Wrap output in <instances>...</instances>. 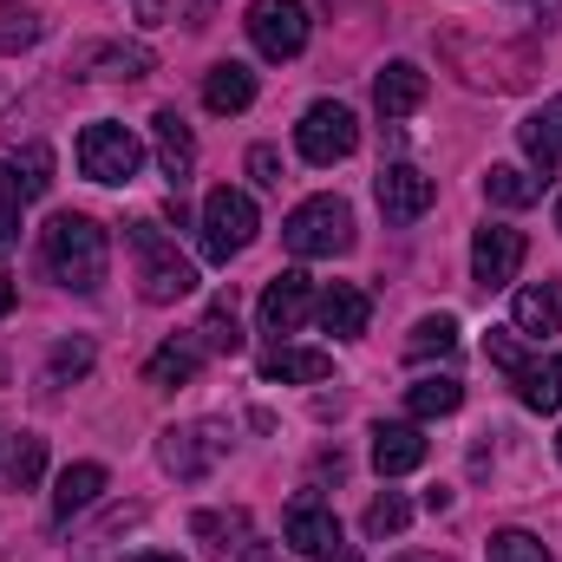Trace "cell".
Segmentation results:
<instances>
[{
	"label": "cell",
	"mask_w": 562,
	"mask_h": 562,
	"mask_svg": "<svg viewBox=\"0 0 562 562\" xmlns=\"http://www.w3.org/2000/svg\"><path fill=\"white\" fill-rule=\"evenodd\" d=\"M425 451H431V445H425L419 425H386V419L373 425V471H380V477H406V471H419Z\"/></svg>",
	"instance_id": "14"
},
{
	"label": "cell",
	"mask_w": 562,
	"mask_h": 562,
	"mask_svg": "<svg viewBox=\"0 0 562 562\" xmlns=\"http://www.w3.org/2000/svg\"><path fill=\"white\" fill-rule=\"evenodd\" d=\"M13 177H20V196H46L53 190V150L46 144H26V157L13 164Z\"/></svg>",
	"instance_id": "33"
},
{
	"label": "cell",
	"mask_w": 562,
	"mask_h": 562,
	"mask_svg": "<svg viewBox=\"0 0 562 562\" xmlns=\"http://www.w3.org/2000/svg\"><path fill=\"white\" fill-rule=\"evenodd\" d=\"M99 491H105V464H92V458H86V464H66V471H59V491H53V517L72 524L79 510L99 504Z\"/></svg>",
	"instance_id": "21"
},
{
	"label": "cell",
	"mask_w": 562,
	"mask_h": 562,
	"mask_svg": "<svg viewBox=\"0 0 562 562\" xmlns=\"http://www.w3.org/2000/svg\"><path fill=\"white\" fill-rule=\"evenodd\" d=\"M196 334H203V347H210V353H243V327H236V301H229V294H216Z\"/></svg>",
	"instance_id": "27"
},
{
	"label": "cell",
	"mask_w": 562,
	"mask_h": 562,
	"mask_svg": "<svg viewBox=\"0 0 562 562\" xmlns=\"http://www.w3.org/2000/svg\"><path fill=\"white\" fill-rule=\"evenodd\" d=\"M321 562H360V550H353V543H340V550H327Z\"/></svg>",
	"instance_id": "39"
},
{
	"label": "cell",
	"mask_w": 562,
	"mask_h": 562,
	"mask_svg": "<svg viewBox=\"0 0 562 562\" xmlns=\"http://www.w3.org/2000/svg\"><path fill=\"white\" fill-rule=\"evenodd\" d=\"M196 367H203V347L164 340V347L150 353V367H144V386H183V380H196Z\"/></svg>",
	"instance_id": "23"
},
{
	"label": "cell",
	"mask_w": 562,
	"mask_h": 562,
	"mask_svg": "<svg viewBox=\"0 0 562 562\" xmlns=\"http://www.w3.org/2000/svg\"><path fill=\"white\" fill-rule=\"evenodd\" d=\"M510 321H517V334H530V340L562 334V281H530V288H517Z\"/></svg>",
	"instance_id": "19"
},
{
	"label": "cell",
	"mask_w": 562,
	"mask_h": 562,
	"mask_svg": "<svg viewBox=\"0 0 562 562\" xmlns=\"http://www.w3.org/2000/svg\"><path fill=\"white\" fill-rule=\"evenodd\" d=\"M40 471H46V438H40V431H20V438L7 445V484H13V491H33Z\"/></svg>",
	"instance_id": "26"
},
{
	"label": "cell",
	"mask_w": 562,
	"mask_h": 562,
	"mask_svg": "<svg viewBox=\"0 0 562 562\" xmlns=\"http://www.w3.org/2000/svg\"><path fill=\"white\" fill-rule=\"evenodd\" d=\"M243 562H281V557H276V550H269V543H256V550H249V557H243Z\"/></svg>",
	"instance_id": "40"
},
{
	"label": "cell",
	"mask_w": 562,
	"mask_h": 562,
	"mask_svg": "<svg viewBox=\"0 0 562 562\" xmlns=\"http://www.w3.org/2000/svg\"><path fill=\"white\" fill-rule=\"evenodd\" d=\"M425 92H431V86H425V72L413 66V59H393V66L373 79V105H380V119H413V112L425 105Z\"/></svg>",
	"instance_id": "15"
},
{
	"label": "cell",
	"mask_w": 562,
	"mask_h": 562,
	"mask_svg": "<svg viewBox=\"0 0 562 562\" xmlns=\"http://www.w3.org/2000/svg\"><path fill=\"white\" fill-rule=\"evenodd\" d=\"M150 144H157V170L170 177V183H183L190 170H196V138H190V125H183V112H157L150 119Z\"/></svg>",
	"instance_id": "18"
},
{
	"label": "cell",
	"mask_w": 562,
	"mask_h": 562,
	"mask_svg": "<svg viewBox=\"0 0 562 562\" xmlns=\"http://www.w3.org/2000/svg\"><path fill=\"white\" fill-rule=\"evenodd\" d=\"M144 72H150L144 46H99L92 53V79H144Z\"/></svg>",
	"instance_id": "28"
},
{
	"label": "cell",
	"mask_w": 562,
	"mask_h": 562,
	"mask_svg": "<svg viewBox=\"0 0 562 562\" xmlns=\"http://www.w3.org/2000/svg\"><path fill=\"white\" fill-rule=\"evenodd\" d=\"M40 262L46 276L72 294H99L105 288V269H112V249H105V229L79 210H59L46 229H40Z\"/></svg>",
	"instance_id": "1"
},
{
	"label": "cell",
	"mask_w": 562,
	"mask_h": 562,
	"mask_svg": "<svg viewBox=\"0 0 562 562\" xmlns=\"http://www.w3.org/2000/svg\"><path fill=\"white\" fill-rule=\"evenodd\" d=\"M524 256H530L524 229H510V223H484V229L471 236V281H477V288H510L517 269H524Z\"/></svg>",
	"instance_id": "8"
},
{
	"label": "cell",
	"mask_w": 562,
	"mask_h": 562,
	"mask_svg": "<svg viewBox=\"0 0 562 562\" xmlns=\"http://www.w3.org/2000/svg\"><path fill=\"white\" fill-rule=\"evenodd\" d=\"M249 177H256L262 190H281V150L276 144H256V150H249Z\"/></svg>",
	"instance_id": "36"
},
{
	"label": "cell",
	"mask_w": 562,
	"mask_h": 562,
	"mask_svg": "<svg viewBox=\"0 0 562 562\" xmlns=\"http://www.w3.org/2000/svg\"><path fill=\"white\" fill-rule=\"evenodd\" d=\"M517 138H524V157L537 164V183L562 177V99H550L543 112H530L517 125Z\"/></svg>",
	"instance_id": "13"
},
{
	"label": "cell",
	"mask_w": 562,
	"mask_h": 562,
	"mask_svg": "<svg viewBox=\"0 0 562 562\" xmlns=\"http://www.w3.org/2000/svg\"><path fill=\"white\" fill-rule=\"evenodd\" d=\"M491 562H557V557H550L530 530H497V537H491Z\"/></svg>",
	"instance_id": "34"
},
{
	"label": "cell",
	"mask_w": 562,
	"mask_h": 562,
	"mask_svg": "<svg viewBox=\"0 0 562 562\" xmlns=\"http://www.w3.org/2000/svg\"><path fill=\"white\" fill-rule=\"evenodd\" d=\"M203 105H210L216 119H236V112H249V105H256V72H249L243 59H223V66H210V72H203Z\"/></svg>",
	"instance_id": "16"
},
{
	"label": "cell",
	"mask_w": 562,
	"mask_h": 562,
	"mask_svg": "<svg viewBox=\"0 0 562 562\" xmlns=\"http://www.w3.org/2000/svg\"><path fill=\"white\" fill-rule=\"evenodd\" d=\"M243 26H249L262 59H294L307 46V7L301 0H249Z\"/></svg>",
	"instance_id": "7"
},
{
	"label": "cell",
	"mask_w": 562,
	"mask_h": 562,
	"mask_svg": "<svg viewBox=\"0 0 562 562\" xmlns=\"http://www.w3.org/2000/svg\"><path fill=\"white\" fill-rule=\"evenodd\" d=\"M406 562H425V557H406Z\"/></svg>",
	"instance_id": "43"
},
{
	"label": "cell",
	"mask_w": 562,
	"mask_h": 562,
	"mask_svg": "<svg viewBox=\"0 0 562 562\" xmlns=\"http://www.w3.org/2000/svg\"><path fill=\"white\" fill-rule=\"evenodd\" d=\"M256 229H262V216H256V196L249 190H210L203 196V256L210 262H236L249 243H256Z\"/></svg>",
	"instance_id": "4"
},
{
	"label": "cell",
	"mask_w": 562,
	"mask_h": 562,
	"mask_svg": "<svg viewBox=\"0 0 562 562\" xmlns=\"http://www.w3.org/2000/svg\"><path fill=\"white\" fill-rule=\"evenodd\" d=\"M125 562H177V557H125Z\"/></svg>",
	"instance_id": "41"
},
{
	"label": "cell",
	"mask_w": 562,
	"mask_h": 562,
	"mask_svg": "<svg viewBox=\"0 0 562 562\" xmlns=\"http://www.w3.org/2000/svg\"><path fill=\"white\" fill-rule=\"evenodd\" d=\"M484 353H491V367H497V373H510V380H524V373H530V353H524L517 327H491V334H484Z\"/></svg>",
	"instance_id": "30"
},
{
	"label": "cell",
	"mask_w": 562,
	"mask_h": 562,
	"mask_svg": "<svg viewBox=\"0 0 562 562\" xmlns=\"http://www.w3.org/2000/svg\"><path fill=\"white\" fill-rule=\"evenodd\" d=\"M40 40V13L33 7H0V53H20Z\"/></svg>",
	"instance_id": "35"
},
{
	"label": "cell",
	"mask_w": 562,
	"mask_h": 562,
	"mask_svg": "<svg viewBox=\"0 0 562 562\" xmlns=\"http://www.w3.org/2000/svg\"><path fill=\"white\" fill-rule=\"evenodd\" d=\"M314 314V281L301 269H281L269 288H262V334H301V321Z\"/></svg>",
	"instance_id": "12"
},
{
	"label": "cell",
	"mask_w": 562,
	"mask_h": 562,
	"mask_svg": "<svg viewBox=\"0 0 562 562\" xmlns=\"http://www.w3.org/2000/svg\"><path fill=\"white\" fill-rule=\"evenodd\" d=\"M314 314H321V327H327L334 340H360V334H367V314H373V301H367V288H353V281H334V288L314 301Z\"/></svg>",
	"instance_id": "17"
},
{
	"label": "cell",
	"mask_w": 562,
	"mask_h": 562,
	"mask_svg": "<svg viewBox=\"0 0 562 562\" xmlns=\"http://www.w3.org/2000/svg\"><path fill=\"white\" fill-rule=\"evenodd\" d=\"M13 301H20V288H13V281L0 276V314H13Z\"/></svg>",
	"instance_id": "38"
},
{
	"label": "cell",
	"mask_w": 562,
	"mask_h": 562,
	"mask_svg": "<svg viewBox=\"0 0 562 562\" xmlns=\"http://www.w3.org/2000/svg\"><path fill=\"white\" fill-rule=\"evenodd\" d=\"M294 144H301V157H307V164H340V157H353V144H360V119H353L347 105L321 99V105H307V112H301Z\"/></svg>",
	"instance_id": "6"
},
{
	"label": "cell",
	"mask_w": 562,
	"mask_h": 562,
	"mask_svg": "<svg viewBox=\"0 0 562 562\" xmlns=\"http://www.w3.org/2000/svg\"><path fill=\"white\" fill-rule=\"evenodd\" d=\"M281 543H288L294 557H327V550H340V517H334L321 497H301V504H288V517H281Z\"/></svg>",
	"instance_id": "11"
},
{
	"label": "cell",
	"mask_w": 562,
	"mask_h": 562,
	"mask_svg": "<svg viewBox=\"0 0 562 562\" xmlns=\"http://www.w3.org/2000/svg\"><path fill=\"white\" fill-rule=\"evenodd\" d=\"M406 406H413V419H451V413L464 406V386H458L451 373H431V380H419V386L406 393Z\"/></svg>",
	"instance_id": "25"
},
{
	"label": "cell",
	"mask_w": 562,
	"mask_h": 562,
	"mask_svg": "<svg viewBox=\"0 0 562 562\" xmlns=\"http://www.w3.org/2000/svg\"><path fill=\"white\" fill-rule=\"evenodd\" d=\"M281 243H288V256H301V262L347 256V249H353V210H347L340 196H307V203H294V216L281 223Z\"/></svg>",
	"instance_id": "3"
},
{
	"label": "cell",
	"mask_w": 562,
	"mask_h": 562,
	"mask_svg": "<svg viewBox=\"0 0 562 562\" xmlns=\"http://www.w3.org/2000/svg\"><path fill=\"white\" fill-rule=\"evenodd\" d=\"M20 203H26V196H20V177H13V170L0 164V216H13Z\"/></svg>",
	"instance_id": "37"
},
{
	"label": "cell",
	"mask_w": 562,
	"mask_h": 562,
	"mask_svg": "<svg viewBox=\"0 0 562 562\" xmlns=\"http://www.w3.org/2000/svg\"><path fill=\"white\" fill-rule=\"evenodd\" d=\"M144 164V144L125 132V125H112V119H99V125H86L79 132V170L92 177V183H132Z\"/></svg>",
	"instance_id": "5"
},
{
	"label": "cell",
	"mask_w": 562,
	"mask_h": 562,
	"mask_svg": "<svg viewBox=\"0 0 562 562\" xmlns=\"http://www.w3.org/2000/svg\"><path fill=\"white\" fill-rule=\"evenodd\" d=\"M86 373H92V340H59L53 360H46V380L66 386V380H86Z\"/></svg>",
	"instance_id": "31"
},
{
	"label": "cell",
	"mask_w": 562,
	"mask_h": 562,
	"mask_svg": "<svg viewBox=\"0 0 562 562\" xmlns=\"http://www.w3.org/2000/svg\"><path fill=\"white\" fill-rule=\"evenodd\" d=\"M327 373H334V353H321V347H276L262 360V380L269 386H314Z\"/></svg>",
	"instance_id": "20"
},
{
	"label": "cell",
	"mask_w": 562,
	"mask_h": 562,
	"mask_svg": "<svg viewBox=\"0 0 562 562\" xmlns=\"http://www.w3.org/2000/svg\"><path fill=\"white\" fill-rule=\"evenodd\" d=\"M557 451H562V438H557Z\"/></svg>",
	"instance_id": "44"
},
{
	"label": "cell",
	"mask_w": 562,
	"mask_h": 562,
	"mask_svg": "<svg viewBox=\"0 0 562 562\" xmlns=\"http://www.w3.org/2000/svg\"><path fill=\"white\" fill-rule=\"evenodd\" d=\"M373 196H380V216H386L393 229H406V223H419L425 210H431L438 183L425 177L419 164H386V170L373 177Z\"/></svg>",
	"instance_id": "9"
},
{
	"label": "cell",
	"mask_w": 562,
	"mask_h": 562,
	"mask_svg": "<svg viewBox=\"0 0 562 562\" xmlns=\"http://www.w3.org/2000/svg\"><path fill=\"white\" fill-rule=\"evenodd\" d=\"M484 196H491L497 210H530V203L543 196V183H537L530 170H517V164H491V170H484Z\"/></svg>",
	"instance_id": "22"
},
{
	"label": "cell",
	"mask_w": 562,
	"mask_h": 562,
	"mask_svg": "<svg viewBox=\"0 0 562 562\" xmlns=\"http://www.w3.org/2000/svg\"><path fill=\"white\" fill-rule=\"evenodd\" d=\"M557 229H562V203H557Z\"/></svg>",
	"instance_id": "42"
},
{
	"label": "cell",
	"mask_w": 562,
	"mask_h": 562,
	"mask_svg": "<svg viewBox=\"0 0 562 562\" xmlns=\"http://www.w3.org/2000/svg\"><path fill=\"white\" fill-rule=\"evenodd\" d=\"M517 400H524L530 413H557V406H562V353L530 360V373L517 380Z\"/></svg>",
	"instance_id": "24"
},
{
	"label": "cell",
	"mask_w": 562,
	"mask_h": 562,
	"mask_svg": "<svg viewBox=\"0 0 562 562\" xmlns=\"http://www.w3.org/2000/svg\"><path fill=\"white\" fill-rule=\"evenodd\" d=\"M406 524H413V504H406L400 491H386V497L367 504V537H400Z\"/></svg>",
	"instance_id": "32"
},
{
	"label": "cell",
	"mask_w": 562,
	"mask_h": 562,
	"mask_svg": "<svg viewBox=\"0 0 562 562\" xmlns=\"http://www.w3.org/2000/svg\"><path fill=\"white\" fill-rule=\"evenodd\" d=\"M125 243H132V256H138V288L144 301H183L190 288H196V262L150 223V216H138V223H125Z\"/></svg>",
	"instance_id": "2"
},
{
	"label": "cell",
	"mask_w": 562,
	"mask_h": 562,
	"mask_svg": "<svg viewBox=\"0 0 562 562\" xmlns=\"http://www.w3.org/2000/svg\"><path fill=\"white\" fill-rule=\"evenodd\" d=\"M451 347H458V321H451V314H425L419 327H413V340H406V353H413V360L451 353Z\"/></svg>",
	"instance_id": "29"
},
{
	"label": "cell",
	"mask_w": 562,
	"mask_h": 562,
	"mask_svg": "<svg viewBox=\"0 0 562 562\" xmlns=\"http://www.w3.org/2000/svg\"><path fill=\"white\" fill-rule=\"evenodd\" d=\"M157 458H164V471L170 477H210V464L223 458V431L216 425H170L164 431V445H157Z\"/></svg>",
	"instance_id": "10"
}]
</instances>
